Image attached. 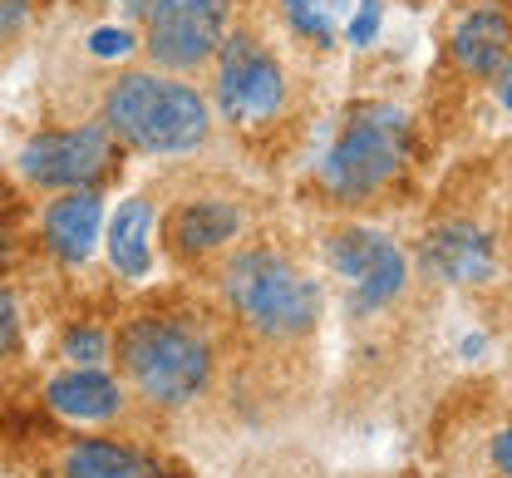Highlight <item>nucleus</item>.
<instances>
[{
  "instance_id": "f257e3e1",
  "label": "nucleus",
  "mask_w": 512,
  "mask_h": 478,
  "mask_svg": "<svg viewBox=\"0 0 512 478\" xmlns=\"http://www.w3.org/2000/svg\"><path fill=\"white\" fill-rule=\"evenodd\" d=\"M114 143L153 158H178L207 143L212 109L188 79H168L153 69H128L104 94V119Z\"/></svg>"
},
{
  "instance_id": "f03ea898",
  "label": "nucleus",
  "mask_w": 512,
  "mask_h": 478,
  "mask_svg": "<svg viewBox=\"0 0 512 478\" xmlns=\"http://www.w3.org/2000/svg\"><path fill=\"white\" fill-rule=\"evenodd\" d=\"M119 355V370L124 380L148 400V405H163V410H183L192 405L207 380H212V345L202 331H192L188 321H173V316H138L128 321L114 341Z\"/></svg>"
},
{
  "instance_id": "7ed1b4c3",
  "label": "nucleus",
  "mask_w": 512,
  "mask_h": 478,
  "mask_svg": "<svg viewBox=\"0 0 512 478\" xmlns=\"http://www.w3.org/2000/svg\"><path fill=\"white\" fill-rule=\"evenodd\" d=\"M222 296L232 316L261 341H296L320 316L316 276L296 272L281 252L266 247H247L222 267Z\"/></svg>"
},
{
  "instance_id": "20e7f679",
  "label": "nucleus",
  "mask_w": 512,
  "mask_h": 478,
  "mask_svg": "<svg viewBox=\"0 0 512 478\" xmlns=\"http://www.w3.org/2000/svg\"><path fill=\"white\" fill-rule=\"evenodd\" d=\"M409 148H414L409 119L389 104H365L345 119L330 153L320 158V183L340 203H370L404 173Z\"/></svg>"
},
{
  "instance_id": "39448f33",
  "label": "nucleus",
  "mask_w": 512,
  "mask_h": 478,
  "mask_svg": "<svg viewBox=\"0 0 512 478\" xmlns=\"http://www.w3.org/2000/svg\"><path fill=\"white\" fill-rule=\"evenodd\" d=\"M286 104V74L252 30H227L217 45V109L227 124L256 129Z\"/></svg>"
},
{
  "instance_id": "423d86ee",
  "label": "nucleus",
  "mask_w": 512,
  "mask_h": 478,
  "mask_svg": "<svg viewBox=\"0 0 512 478\" xmlns=\"http://www.w3.org/2000/svg\"><path fill=\"white\" fill-rule=\"evenodd\" d=\"M325 262L350 286V311L375 316L404 286H409V257L375 227H340L325 237Z\"/></svg>"
},
{
  "instance_id": "0eeeda50",
  "label": "nucleus",
  "mask_w": 512,
  "mask_h": 478,
  "mask_svg": "<svg viewBox=\"0 0 512 478\" xmlns=\"http://www.w3.org/2000/svg\"><path fill=\"white\" fill-rule=\"evenodd\" d=\"M114 158H119V143L104 124L55 129V134H35L20 148V178L45 193H74L114 173Z\"/></svg>"
},
{
  "instance_id": "6e6552de",
  "label": "nucleus",
  "mask_w": 512,
  "mask_h": 478,
  "mask_svg": "<svg viewBox=\"0 0 512 478\" xmlns=\"http://www.w3.org/2000/svg\"><path fill=\"white\" fill-rule=\"evenodd\" d=\"M227 15H232V0H163L148 15L143 50L158 69L192 74L217 55V45L227 35Z\"/></svg>"
},
{
  "instance_id": "1a4fd4ad",
  "label": "nucleus",
  "mask_w": 512,
  "mask_h": 478,
  "mask_svg": "<svg viewBox=\"0 0 512 478\" xmlns=\"http://www.w3.org/2000/svg\"><path fill=\"white\" fill-rule=\"evenodd\" d=\"M419 267L434 281L453 286H478L493 276V237L478 222H444L424 237L419 247Z\"/></svg>"
},
{
  "instance_id": "9d476101",
  "label": "nucleus",
  "mask_w": 512,
  "mask_h": 478,
  "mask_svg": "<svg viewBox=\"0 0 512 478\" xmlns=\"http://www.w3.org/2000/svg\"><path fill=\"white\" fill-rule=\"evenodd\" d=\"M448 55L468 79H498L512 65V20L498 5H473L448 35Z\"/></svg>"
},
{
  "instance_id": "9b49d317",
  "label": "nucleus",
  "mask_w": 512,
  "mask_h": 478,
  "mask_svg": "<svg viewBox=\"0 0 512 478\" xmlns=\"http://www.w3.org/2000/svg\"><path fill=\"white\" fill-rule=\"evenodd\" d=\"M237 232H242V212L227 203V198H192V203L173 207L168 222H163V242H168V252L183 257V262L212 257V252L227 247Z\"/></svg>"
},
{
  "instance_id": "f8f14e48",
  "label": "nucleus",
  "mask_w": 512,
  "mask_h": 478,
  "mask_svg": "<svg viewBox=\"0 0 512 478\" xmlns=\"http://www.w3.org/2000/svg\"><path fill=\"white\" fill-rule=\"evenodd\" d=\"M99 227H104V198L94 188H74L60 193L55 203L45 207V247L60 257V262H84L99 242Z\"/></svg>"
},
{
  "instance_id": "ddd939ff",
  "label": "nucleus",
  "mask_w": 512,
  "mask_h": 478,
  "mask_svg": "<svg viewBox=\"0 0 512 478\" xmlns=\"http://www.w3.org/2000/svg\"><path fill=\"white\" fill-rule=\"evenodd\" d=\"M45 400L50 410L64 419H79V424H104L124 410V390L114 375L94 370V365H79V370H64L45 385Z\"/></svg>"
},
{
  "instance_id": "4468645a",
  "label": "nucleus",
  "mask_w": 512,
  "mask_h": 478,
  "mask_svg": "<svg viewBox=\"0 0 512 478\" xmlns=\"http://www.w3.org/2000/svg\"><path fill=\"white\" fill-rule=\"evenodd\" d=\"M64 478H168L148 454L114 439H74L64 449Z\"/></svg>"
},
{
  "instance_id": "2eb2a0df",
  "label": "nucleus",
  "mask_w": 512,
  "mask_h": 478,
  "mask_svg": "<svg viewBox=\"0 0 512 478\" xmlns=\"http://www.w3.org/2000/svg\"><path fill=\"white\" fill-rule=\"evenodd\" d=\"M148 232H153V203L128 198L109 222V262L119 267V276L148 272Z\"/></svg>"
},
{
  "instance_id": "dca6fc26",
  "label": "nucleus",
  "mask_w": 512,
  "mask_h": 478,
  "mask_svg": "<svg viewBox=\"0 0 512 478\" xmlns=\"http://www.w3.org/2000/svg\"><path fill=\"white\" fill-rule=\"evenodd\" d=\"M276 5H281V20H286L301 40H311V45H335L345 0H276Z\"/></svg>"
},
{
  "instance_id": "f3484780",
  "label": "nucleus",
  "mask_w": 512,
  "mask_h": 478,
  "mask_svg": "<svg viewBox=\"0 0 512 478\" xmlns=\"http://www.w3.org/2000/svg\"><path fill=\"white\" fill-rule=\"evenodd\" d=\"M60 350L74 365H99V360L109 355V336H104L99 326H74V331L60 336Z\"/></svg>"
},
{
  "instance_id": "a211bd4d",
  "label": "nucleus",
  "mask_w": 512,
  "mask_h": 478,
  "mask_svg": "<svg viewBox=\"0 0 512 478\" xmlns=\"http://www.w3.org/2000/svg\"><path fill=\"white\" fill-rule=\"evenodd\" d=\"M380 15H384L380 0H360V15H355V25H350V45H355V50H370V45H375Z\"/></svg>"
},
{
  "instance_id": "6ab92c4d",
  "label": "nucleus",
  "mask_w": 512,
  "mask_h": 478,
  "mask_svg": "<svg viewBox=\"0 0 512 478\" xmlns=\"http://www.w3.org/2000/svg\"><path fill=\"white\" fill-rule=\"evenodd\" d=\"M15 345H20V306H15V296L0 286V360L15 355Z\"/></svg>"
},
{
  "instance_id": "aec40b11",
  "label": "nucleus",
  "mask_w": 512,
  "mask_h": 478,
  "mask_svg": "<svg viewBox=\"0 0 512 478\" xmlns=\"http://www.w3.org/2000/svg\"><path fill=\"white\" fill-rule=\"evenodd\" d=\"M25 20H30V0H0V40L20 35Z\"/></svg>"
},
{
  "instance_id": "412c9836",
  "label": "nucleus",
  "mask_w": 512,
  "mask_h": 478,
  "mask_svg": "<svg viewBox=\"0 0 512 478\" xmlns=\"http://www.w3.org/2000/svg\"><path fill=\"white\" fill-rule=\"evenodd\" d=\"M488 459H493V469H498L503 478H512V424L493 434V444H488Z\"/></svg>"
},
{
  "instance_id": "4be33fe9",
  "label": "nucleus",
  "mask_w": 512,
  "mask_h": 478,
  "mask_svg": "<svg viewBox=\"0 0 512 478\" xmlns=\"http://www.w3.org/2000/svg\"><path fill=\"white\" fill-rule=\"evenodd\" d=\"M114 5H119L124 15H138V20H148V15H153V10H158L163 0H114Z\"/></svg>"
},
{
  "instance_id": "5701e85b",
  "label": "nucleus",
  "mask_w": 512,
  "mask_h": 478,
  "mask_svg": "<svg viewBox=\"0 0 512 478\" xmlns=\"http://www.w3.org/2000/svg\"><path fill=\"white\" fill-rule=\"evenodd\" d=\"M493 84H498V99H503V104H508V109H512V65L503 69V74H498Z\"/></svg>"
},
{
  "instance_id": "b1692460",
  "label": "nucleus",
  "mask_w": 512,
  "mask_h": 478,
  "mask_svg": "<svg viewBox=\"0 0 512 478\" xmlns=\"http://www.w3.org/2000/svg\"><path fill=\"white\" fill-rule=\"evenodd\" d=\"M5 257H10V237L0 232V267H5Z\"/></svg>"
}]
</instances>
